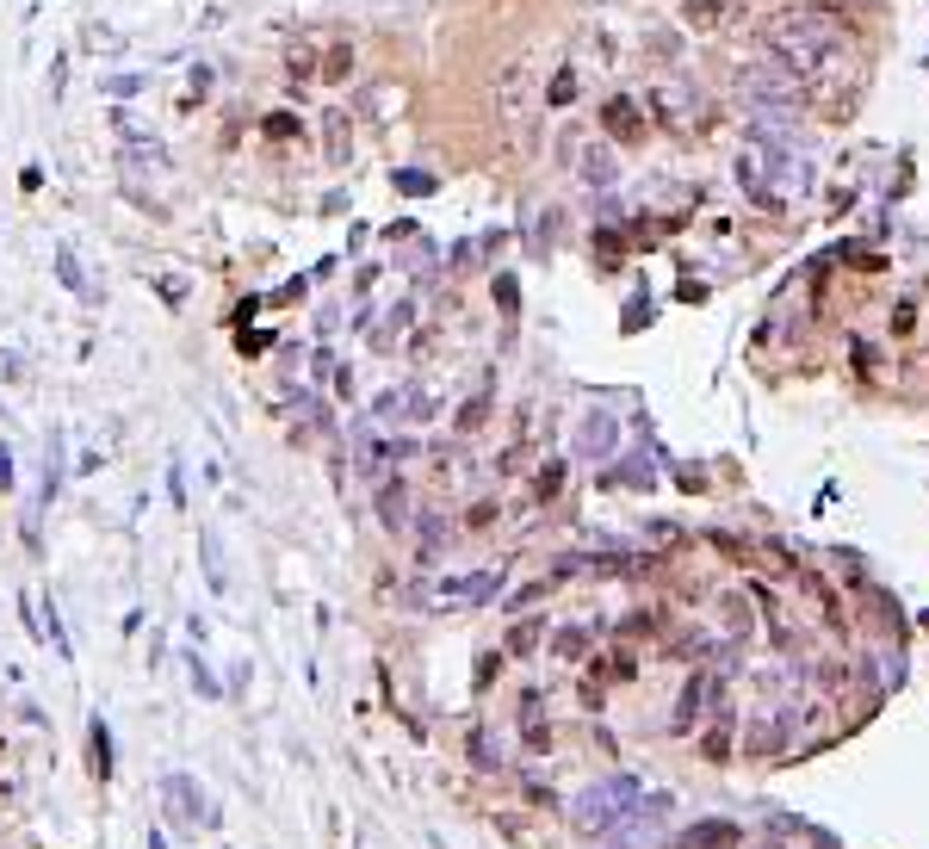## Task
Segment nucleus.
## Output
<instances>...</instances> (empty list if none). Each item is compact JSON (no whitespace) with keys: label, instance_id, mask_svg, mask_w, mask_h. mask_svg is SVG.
Returning a JSON list of instances; mask_svg holds the SVG:
<instances>
[{"label":"nucleus","instance_id":"nucleus-1","mask_svg":"<svg viewBox=\"0 0 929 849\" xmlns=\"http://www.w3.org/2000/svg\"><path fill=\"white\" fill-rule=\"evenodd\" d=\"M836 37H843V19H830V13H793V19H775L762 32V50L781 69H793L805 81V74H818L836 56Z\"/></svg>","mask_w":929,"mask_h":849},{"label":"nucleus","instance_id":"nucleus-2","mask_svg":"<svg viewBox=\"0 0 929 849\" xmlns=\"http://www.w3.org/2000/svg\"><path fill=\"white\" fill-rule=\"evenodd\" d=\"M638 775H608V781H595V787H583L577 794V806H570V824L577 831H588V837H608L619 818L638 806Z\"/></svg>","mask_w":929,"mask_h":849},{"label":"nucleus","instance_id":"nucleus-3","mask_svg":"<svg viewBox=\"0 0 929 849\" xmlns=\"http://www.w3.org/2000/svg\"><path fill=\"white\" fill-rule=\"evenodd\" d=\"M415 602H428V607H483V602H496L502 596V570H471V577H440V583H421V589H410Z\"/></svg>","mask_w":929,"mask_h":849},{"label":"nucleus","instance_id":"nucleus-4","mask_svg":"<svg viewBox=\"0 0 929 849\" xmlns=\"http://www.w3.org/2000/svg\"><path fill=\"white\" fill-rule=\"evenodd\" d=\"M657 558H632V552H558L551 558V583H564V577H645Z\"/></svg>","mask_w":929,"mask_h":849},{"label":"nucleus","instance_id":"nucleus-5","mask_svg":"<svg viewBox=\"0 0 929 849\" xmlns=\"http://www.w3.org/2000/svg\"><path fill=\"white\" fill-rule=\"evenodd\" d=\"M744 100H750L756 112H775V106L793 112L799 100H805V81H799L793 69H781V63H775V69H744Z\"/></svg>","mask_w":929,"mask_h":849},{"label":"nucleus","instance_id":"nucleus-6","mask_svg":"<svg viewBox=\"0 0 929 849\" xmlns=\"http://www.w3.org/2000/svg\"><path fill=\"white\" fill-rule=\"evenodd\" d=\"M162 800H168V818H173V824H186V831H199V818L217 824V806L193 787V775H162Z\"/></svg>","mask_w":929,"mask_h":849},{"label":"nucleus","instance_id":"nucleus-7","mask_svg":"<svg viewBox=\"0 0 929 849\" xmlns=\"http://www.w3.org/2000/svg\"><path fill=\"white\" fill-rule=\"evenodd\" d=\"M614 447H619V422L608 416V410H588L583 422H577V459H614Z\"/></svg>","mask_w":929,"mask_h":849},{"label":"nucleus","instance_id":"nucleus-8","mask_svg":"<svg viewBox=\"0 0 929 849\" xmlns=\"http://www.w3.org/2000/svg\"><path fill=\"white\" fill-rule=\"evenodd\" d=\"M601 124L614 131V143H638V137H645V112H638L632 94H614V100L601 106Z\"/></svg>","mask_w":929,"mask_h":849},{"label":"nucleus","instance_id":"nucleus-9","mask_svg":"<svg viewBox=\"0 0 929 849\" xmlns=\"http://www.w3.org/2000/svg\"><path fill=\"white\" fill-rule=\"evenodd\" d=\"M682 849H744V824H725V818H700Z\"/></svg>","mask_w":929,"mask_h":849},{"label":"nucleus","instance_id":"nucleus-10","mask_svg":"<svg viewBox=\"0 0 929 849\" xmlns=\"http://www.w3.org/2000/svg\"><path fill=\"white\" fill-rule=\"evenodd\" d=\"M577 174H583V186H588V193H614V180H619V168H614V149L588 143V149H583V162H577Z\"/></svg>","mask_w":929,"mask_h":849},{"label":"nucleus","instance_id":"nucleus-11","mask_svg":"<svg viewBox=\"0 0 929 849\" xmlns=\"http://www.w3.org/2000/svg\"><path fill=\"white\" fill-rule=\"evenodd\" d=\"M372 416L379 422H421L428 416V397L421 390H384L379 403H372Z\"/></svg>","mask_w":929,"mask_h":849},{"label":"nucleus","instance_id":"nucleus-12","mask_svg":"<svg viewBox=\"0 0 929 849\" xmlns=\"http://www.w3.org/2000/svg\"><path fill=\"white\" fill-rule=\"evenodd\" d=\"M707 695H713V676H688V688H682V701H676V732H694V719L707 713Z\"/></svg>","mask_w":929,"mask_h":849},{"label":"nucleus","instance_id":"nucleus-13","mask_svg":"<svg viewBox=\"0 0 929 849\" xmlns=\"http://www.w3.org/2000/svg\"><path fill=\"white\" fill-rule=\"evenodd\" d=\"M87 769H94V781H112V726L100 713L87 719Z\"/></svg>","mask_w":929,"mask_h":849},{"label":"nucleus","instance_id":"nucleus-14","mask_svg":"<svg viewBox=\"0 0 929 849\" xmlns=\"http://www.w3.org/2000/svg\"><path fill=\"white\" fill-rule=\"evenodd\" d=\"M731 13H737V0H682V19L694 32H719Z\"/></svg>","mask_w":929,"mask_h":849},{"label":"nucleus","instance_id":"nucleus-15","mask_svg":"<svg viewBox=\"0 0 929 849\" xmlns=\"http://www.w3.org/2000/svg\"><path fill=\"white\" fill-rule=\"evenodd\" d=\"M799 583H805V596H812V602L825 607V620H830V627L843 633V602L830 596V583H825V577H818V570H799Z\"/></svg>","mask_w":929,"mask_h":849},{"label":"nucleus","instance_id":"nucleus-16","mask_svg":"<svg viewBox=\"0 0 929 849\" xmlns=\"http://www.w3.org/2000/svg\"><path fill=\"white\" fill-rule=\"evenodd\" d=\"M56 273H63V285H69L74 298H94V285H87V273H81V261H74L69 242H56Z\"/></svg>","mask_w":929,"mask_h":849},{"label":"nucleus","instance_id":"nucleus-17","mask_svg":"<svg viewBox=\"0 0 929 849\" xmlns=\"http://www.w3.org/2000/svg\"><path fill=\"white\" fill-rule=\"evenodd\" d=\"M379 515H384V528H390V533L403 528V515H410V496H403V478L379 490Z\"/></svg>","mask_w":929,"mask_h":849},{"label":"nucleus","instance_id":"nucleus-18","mask_svg":"<svg viewBox=\"0 0 929 849\" xmlns=\"http://www.w3.org/2000/svg\"><path fill=\"white\" fill-rule=\"evenodd\" d=\"M199 552H205V583L223 596V589H230V577H223V546H217V533H199Z\"/></svg>","mask_w":929,"mask_h":849},{"label":"nucleus","instance_id":"nucleus-19","mask_svg":"<svg viewBox=\"0 0 929 849\" xmlns=\"http://www.w3.org/2000/svg\"><path fill=\"white\" fill-rule=\"evenodd\" d=\"M292 410H298V422L316 428V434H329V428H335V416H329V410H322V403H316L310 390H298V397H292Z\"/></svg>","mask_w":929,"mask_h":849},{"label":"nucleus","instance_id":"nucleus-20","mask_svg":"<svg viewBox=\"0 0 929 849\" xmlns=\"http://www.w3.org/2000/svg\"><path fill=\"white\" fill-rule=\"evenodd\" d=\"M489 291H496V304H502V317L515 322V317H520V285H515V273H496V280H489Z\"/></svg>","mask_w":929,"mask_h":849},{"label":"nucleus","instance_id":"nucleus-21","mask_svg":"<svg viewBox=\"0 0 929 849\" xmlns=\"http://www.w3.org/2000/svg\"><path fill=\"white\" fill-rule=\"evenodd\" d=\"M322 131H329V162L341 168L347 149H353V137H347V118H341V112H329V124H322Z\"/></svg>","mask_w":929,"mask_h":849},{"label":"nucleus","instance_id":"nucleus-22","mask_svg":"<svg viewBox=\"0 0 929 849\" xmlns=\"http://www.w3.org/2000/svg\"><path fill=\"white\" fill-rule=\"evenodd\" d=\"M390 180H397V193H410V199H428V193H434V174H428V168H397Z\"/></svg>","mask_w":929,"mask_h":849},{"label":"nucleus","instance_id":"nucleus-23","mask_svg":"<svg viewBox=\"0 0 929 849\" xmlns=\"http://www.w3.org/2000/svg\"><path fill=\"white\" fill-rule=\"evenodd\" d=\"M558 490H564V465H558V459H546L539 471H533V496H539V502H551Z\"/></svg>","mask_w":929,"mask_h":849},{"label":"nucleus","instance_id":"nucleus-24","mask_svg":"<svg viewBox=\"0 0 929 849\" xmlns=\"http://www.w3.org/2000/svg\"><path fill=\"white\" fill-rule=\"evenodd\" d=\"M403 329H410V304H390V311H384V329L372 335V348H390Z\"/></svg>","mask_w":929,"mask_h":849},{"label":"nucleus","instance_id":"nucleus-25","mask_svg":"<svg viewBox=\"0 0 929 849\" xmlns=\"http://www.w3.org/2000/svg\"><path fill=\"white\" fill-rule=\"evenodd\" d=\"M551 651H558V657H583V651H588V633H583V627H564V633L551 638Z\"/></svg>","mask_w":929,"mask_h":849},{"label":"nucleus","instance_id":"nucleus-26","mask_svg":"<svg viewBox=\"0 0 929 849\" xmlns=\"http://www.w3.org/2000/svg\"><path fill=\"white\" fill-rule=\"evenodd\" d=\"M483 422H489V397H471V403L459 410V434H478Z\"/></svg>","mask_w":929,"mask_h":849},{"label":"nucleus","instance_id":"nucleus-27","mask_svg":"<svg viewBox=\"0 0 929 849\" xmlns=\"http://www.w3.org/2000/svg\"><path fill=\"white\" fill-rule=\"evenodd\" d=\"M539 627H546V620H515V633H509V651H533V645L546 638Z\"/></svg>","mask_w":929,"mask_h":849},{"label":"nucleus","instance_id":"nucleus-28","mask_svg":"<svg viewBox=\"0 0 929 849\" xmlns=\"http://www.w3.org/2000/svg\"><path fill=\"white\" fill-rule=\"evenodd\" d=\"M546 100H551V106H570V100H577V74L558 69V74H551V87H546Z\"/></svg>","mask_w":929,"mask_h":849},{"label":"nucleus","instance_id":"nucleus-29","mask_svg":"<svg viewBox=\"0 0 929 849\" xmlns=\"http://www.w3.org/2000/svg\"><path fill=\"white\" fill-rule=\"evenodd\" d=\"M595 254H601V261L614 267L619 254H626V236H619V230H595Z\"/></svg>","mask_w":929,"mask_h":849},{"label":"nucleus","instance_id":"nucleus-30","mask_svg":"<svg viewBox=\"0 0 929 849\" xmlns=\"http://www.w3.org/2000/svg\"><path fill=\"white\" fill-rule=\"evenodd\" d=\"M601 670L614 676V682H632V676H638V664H632V651H619V657H608V664H595L588 676H601Z\"/></svg>","mask_w":929,"mask_h":849},{"label":"nucleus","instance_id":"nucleus-31","mask_svg":"<svg viewBox=\"0 0 929 849\" xmlns=\"http://www.w3.org/2000/svg\"><path fill=\"white\" fill-rule=\"evenodd\" d=\"M601 484H651V459H632V465H619L614 478H601Z\"/></svg>","mask_w":929,"mask_h":849},{"label":"nucleus","instance_id":"nucleus-32","mask_svg":"<svg viewBox=\"0 0 929 849\" xmlns=\"http://www.w3.org/2000/svg\"><path fill=\"white\" fill-rule=\"evenodd\" d=\"M645 633H657V614H645V607L619 620V638H645Z\"/></svg>","mask_w":929,"mask_h":849},{"label":"nucleus","instance_id":"nucleus-33","mask_svg":"<svg viewBox=\"0 0 929 849\" xmlns=\"http://www.w3.org/2000/svg\"><path fill=\"white\" fill-rule=\"evenodd\" d=\"M347 69H353V56H347V44H335V50H329V63H322V81H341Z\"/></svg>","mask_w":929,"mask_h":849},{"label":"nucleus","instance_id":"nucleus-34","mask_svg":"<svg viewBox=\"0 0 929 849\" xmlns=\"http://www.w3.org/2000/svg\"><path fill=\"white\" fill-rule=\"evenodd\" d=\"M645 322H651V298H632V304H626V335H638Z\"/></svg>","mask_w":929,"mask_h":849},{"label":"nucleus","instance_id":"nucleus-35","mask_svg":"<svg viewBox=\"0 0 929 849\" xmlns=\"http://www.w3.org/2000/svg\"><path fill=\"white\" fill-rule=\"evenodd\" d=\"M186 670H193V688H199V695H211V701H217V695H223V688H217V682H211V670H205V664H199V657H186Z\"/></svg>","mask_w":929,"mask_h":849},{"label":"nucleus","instance_id":"nucleus-36","mask_svg":"<svg viewBox=\"0 0 929 849\" xmlns=\"http://www.w3.org/2000/svg\"><path fill=\"white\" fill-rule=\"evenodd\" d=\"M124 37L112 32V25H87V50H118Z\"/></svg>","mask_w":929,"mask_h":849},{"label":"nucleus","instance_id":"nucleus-37","mask_svg":"<svg viewBox=\"0 0 929 849\" xmlns=\"http://www.w3.org/2000/svg\"><path fill=\"white\" fill-rule=\"evenodd\" d=\"M496 676H502V657H496V651H483V657H478V676H471V682H478V688H489Z\"/></svg>","mask_w":929,"mask_h":849},{"label":"nucleus","instance_id":"nucleus-38","mask_svg":"<svg viewBox=\"0 0 929 849\" xmlns=\"http://www.w3.org/2000/svg\"><path fill=\"white\" fill-rule=\"evenodd\" d=\"M267 137H279V143L298 137V118H292V112H273V118H267Z\"/></svg>","mask_w":929,"mask_h":849},{"label":"nucleus","instance_id":"nucleus-39","mask_svg":"<svg viewBox=\"0 0 929 849\" xmlns=\"http://www.w3.org/2000/svg\"><path fill=\"white\" fill-rule=\"evenodd\" d=\"M471 756H478V769H496V744L483 738V732H471Z\"/></svg>","mask_w":929,"mask_h":849},{"label":"nucleus","instance_id":"nucleus-40","mask_svg":"<svg viewBox=\"0 0 929 849\" xmlns=\"http://www.w3.org/2000/svg\"><path fill=\"white\" fill-rule=\"evenodd\" d=\"M707 756H713V763L731 756V732H725V726H719V732H707Z\"/></svg>","mask_w":929,"mask_h":849},{"label":"nucleus","instance_id":"nucleus-41","mask_svg":"<svg viewBox=\"0 0 929 849\" xmlns=\"http://www.w3.org/2000/svg\"><path fill=\"white\" fill-rule=\"evenodd\" d=\"M137 87H143V74H112V81H105V94H118V100L137 94Z\"/></svg>","mask_w":929,"mask_h":849},{"label":"nucleus","instance_id":"nucleus-42","mask_svg":"<svg viewBox=\"0 0 929 849\" xmlns=\"http://www.w3.org/2000/svg\"><path fill=\"white\" fill-rule=\"evenodd\" d=\"M63 74H69V56H56V63H50V100H63Z\"/></svg>","mask_w":929,"mask_h":849},{"label":"nucleus","instance_id":"nucleus-43","mask_svg":"<svg viewBox=\"0 0 929 849\" xmlns=\"http://www.w3.org/2000/svg\"><path fill=\"white\" fill-rule=\"evenodd\" d=\"M298 81H310V50H292V87Z\"/></svg>","mask_w":929,"mask_h":849},{"label":"nucleus","instance_id":"nucleus-44","mask_svg":"<svg viewBox=\"0 0 929 849\" xmlns=\"http://www.w3.org/2000/svg\"><path fill=\"white\" fill-rule=\"evenodd\" d=\"M911 322H917V311H911V304H898V311H893V335H911Z\"/></svg>","mask_w":929,"mask_h":849},{"label":"nucleus","instance_id":"nucleus-45","mask_svg":"<svg viewBox=\"0 0 929 849\" xmlns=\"http://www.w3.org/2000/svg\"><path fill=\"white\" fill-rule=\"evenodd\" d=\"M267 341H273V335H248V329H242V335H236V348H242V354H261Z\"/></svg>","mask_w":929,"mask_h":849},{"label":"nucleus","instance_id":"nucleus-46","mask_svg":"<svg viewBox=\"0 0 929 849\" xmlns=\"http://www.w3.org/2000/svg\"><path fill=\"white\" fill-rule=\"evenodd\" d=\"M483 521H496V502H478V508L465 515V528H483Z\"/></svg>","mask_w":929,"mask_h":849},{"label":"nucleus","instance_id":"nucleus-47","mask_svg":"<svg viewBox=\"0 0 929 849\" xmlns=\"http://www.w3.org/2000/svg\"><path fill=\"white\" fill-rule=\"evenodd\" d=\"M855 372H861V379L874 372V348H867V341H855Z\"/></svg>","mask_w":929,"mask_h":849},{"label":"nucleus","instance_id":"nucleus-48","mask_svg":"<svg viewBox=\"0 0 929 849\" xmlns=\"http://www.w3.org/2000/svg\"><path fill=\"white\" fill-rule=\"evenodd\" d=\"M0 490H13V453L0 447Z\"/></svg>","mask_w":929,"mask_h":849},{"label":"nucleus","instance_id":"nucleus-49","mask_svg":"<svg viewBox=\"0 0 929 849\" xmlns=\"http://www.w3.org/2000/svg\"><path fill=\"white\" fill-rule=\"evenodd\" d=\"M917 627H929V607H924V620H917Z\"/></svg>","mask_w":929,"mask_h":849}]
</instances>
